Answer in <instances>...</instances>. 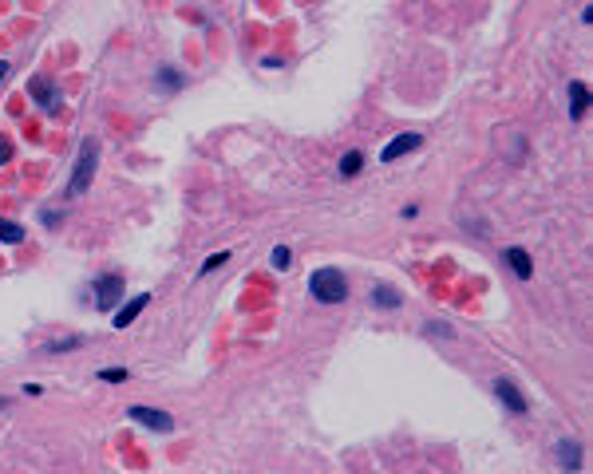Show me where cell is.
Segmentation results:
<instances>
[{
	"label": "cell",
	"instance_id": "obj_7",
	"mask_svg": "<svg viewBox=\"0 0 593 474\" xmlns=\"http://www.w3.org/2000/svg\"><path fill=\"white\" fill-rule=\"evenodd\" d=\"M494 395H499L502 403H507V411L526 415V399H522V391H518L510 380H494Z\"/></svg>",
	"mask_w": 593,
	"mask_h": 474
},
{
	"label": "cell",
	"instance_id": "obj_8",
	"mask_svg": "<svg viewBox=\"0 0 593 474\" xmlns=\"http://www.w3.org/2000/svg\"><path fill=\"white\" fill-rule=\"evenodd\" d=\"M28 95H32V99L40 103L44 111H56L59 103H64V99H59V91H56V87H48L44 79H32V84H28Z\"/></svg>",
	"mask_w": 593,
	"mask_h": 474
},
{
	"label": "cell",
	"instance_id": "obj_21",
	"mask_svg": "<svg viewBox=\"0 0 593 474\" xmlns=\"http://www.w3.org/2000/svg\"><path fill=\"white\" fill-rule=\"evenodd\" d=\"M9 71H12V68H9V59H0V84L9 79Z\"/></svg>",
	"mask_w": 593,
	"mask_h": 474
},
{
	"label": "cell",
	"instance_id": "obj_9",
	"mask_svg": "<svg viewBox=\"0 0 593 474\" xmlns=\"http://www.w3.org/2000/svg\"><path fill=\"white\" fill-rule=\"evenodd\" d=\"M585 111H589V87L574 79L569 84V118H585Z\"/></svg>",
	"mask_w": 593,
	"mask_h": 474
},
{
	"label": "cell",
	"instance_id": "obj_10",
	"mask_svg": "<svg viewBox=\"0 0 593 474\" xmlns=\"http://www.w3.org/2000/svg\"><path fill=\"white\" fill-rule=\"evenodd\" d=\"M554 455H558V463L566 466V470H582V447H577V439H562L558 447H554Z\"/></svg>",
	"mask_w": 593,
	"mask_h": 474
},
{
	"label": "cell",
	"instance_id": "obj_14",
	"mask_svg": "<svg viewBox=\"0 0 593 474\" xmlns=\"http://www.w3.org/2000/svg\"><path fill=\"white\" fill-rule=\"evenodd\" d=\"M372 296H376V305H380V308H399V293L392 285H376Z\"/></svg>",
	"mask_w": 593,
	"mask_h": 474
},
{
	"label": "cell",
	"instance_id": "obj_15",
	"mask_svg": "<svg viewBox=\"0 0 593 474\" xmlns=\"http://www.w3.org/2000/svg\"><path fill=\"white\" fill-rule=\"evenodd\" d=\"M159 87H162V91H178V87H182V71L162 68V71H159Z\"/></svg>",
	"mask_w": 593,
	"mask_h": 474
},
{
	"label": "cell",
	"instance_id": "obj_5",
	"mask_svg": "<svg viewBox=\"0 0 593 474\" xmlns=\"http://www.w3.org/2000/svg\"><path fill=\"white\" fill-rule=\"evenodd\" d=\"M419 143H424V138L415 135V131H407V135H396V138H392V143L380 151V162H396L399 154H412Z\"/></svg>",
	"mask_w": 593,
	"mask_h": 474
},
{
	"label": "cell",
	"instance_id": "obj_4",
	"mask_svg": "<svg viewBox=\"0 0 593 474\" xmlns=\"http://www.w3.org/2000/svg\"><path fill=\"white\" fill-rule=\"evenodd\" d=\"M127 419H135V423L151 427V431H159V435L174 431V419H170L166 411H159V407H131V411H127Z\"/></svg>",
	"mask_w": 593,
	"mask_h": 474
},
{
	"label": "cell",
	"instance_id": "obj_20",
	"mask_svg": "<svg viewBox=\"0 0 593 474\" xmlns=\"http://www.w3.org/2000/svg\"><path fill=\"white\" fill-rule=\"evenodd\" d=\"M9 158H12V143H4V138H0V166H4Z\"/></svg>",
	"mask_w": 593,
	"mask_h": 474
},
{
	"label": "cell",
	"instance_id": "obj_6",
	"mask_svg": "<svg viewBox=\"0 0 593 474\" xmlns=\"http://www.w3.org/2000/svg\"><path fill=\"white\" fill-rule=\"evenodd\" d=\"M146 301H151L146 293H139V296H131V301H123V305L115 308V328H131V324H135V316L146 308Z\"/></svg>",
	"mask_w": 593,
	"mask_h": 474
},
{
	"label": "cell",
	"instance_id": "obj_11",
	"mask_svg": "<svg viewBox=\"0 0 593 474\" xmlns=\"http://www.w3.org/2000/svg\"><path fill=\"white\" fill-rule=\"evenodd\" d=\"M507 265H510V269H514V277L530 281V273H534V261H530V253H526V249L510 246V249H507Z\"/></svg>",
	"mask_w": 593,
	"mask_h": 474
},
{
	"label": "cell",
	"instance_id": "obj_13",
	"mask_svg": "<svg viewBox=\"0 0 593 474\" xmlns=\"http://www.w3.org/2000/svg\"><path fill=\"white\" fill-rule=\"evenodd\" d=\"M360 166H364V154L348 151L344 158H340V178H356V174H360Z\"/></svg>",
	"mask_w": 593,
	"mask_h": 474
},
{
	"label": "cell",
	"instance_id": "obj_1",
	"mask_svg": "<svg viewBox=\"0 0 593 474\" xmlns=\"http://www.w3.org/2000/svg\"><path fill=\"white\" fill-rule=\"evenodd\" d=\"M309 293L321 305H340V301H348V281L340 269H317L309 277Z\"/></svg>",
	"mask_w": 593,
	"mask_h": 474
},
{
	"label": "cell",
	"instance_id": "obj_17",
	"mask_svg": "<svg viewBox=\"0 0 593 474\" xmlns=\"http://www.w3.org/2000/svg\"><path fill=\"white\" fill-rule=\"evenodd\" d=\"M84 340L79 336H68V340H56V344H48V352H71V348H79Z\"/></svg>",
	"mask_w": 593,
	"mask_h": 474
},
{
	"label": "cell",
	"instance_id": "obj_18",
	"mask_svg": "<svg viewBox=\"0 0 593 474\" xmlns=\"http://www.w3.org/2000/svg\"><path fill=\"white\" fill-rule=\"evenodd\" d=\"M226 261H229V253H214V257H206V261H202V269H198V273L206 277L210 269H218V265H226Z\"/></svg>",
	"mask_w": 593,
	"mask_h": 474
},
{
	"label": "cell",
	"instance_id": "obj_2",
	"mask_svg": "<svg viewBox=\"0 0 593 474\" xmlns=\"http://www.w3.org/2000/svg\"><path fill=\"white\" fill-rule=\"evenodd\" d=\"M95 166H99V143L95 138H84V146H79V158H76V170H71V182L64 194L68 198H79L87 186H91L95 178Z\"/></svg>",
	"mask_w": 593,
	"mask_h": 474
},
{
	"label": "cell",
	"instance_id": "obj_12",
	"mask_svg": "<svg viewBox=\"0 0 593 474\" xmlns=\"http://www.w3.org/2000/svg\"><path fill=\"white\" fill-rule=\"evenodd\" d=\"M0 241H4V246H20V241H24V229H20L16 221L0 218Z\"/></svg>",
	"mask_w": 593,
	"mask_h": 474
},
{
	"label": "cell",
	"instance_id": "obj_16",
	"mask_svg": "<svg viewBox=\"0 0 593 474\" xmlns=\"http://www.w3.org/2000/svg\"><path fill=\"white\" fill-rule=\"evenodd\" d=\"M289 261H293V253H289L285 246H277V249H273V257H269V265H273V269H281V273H285V269H289Z\"/></svg>",
	"mask_w": 593,
	"mask_h": 474
},
{
	"label": "cell",
	"instance_id": "obj_19",
	"mask_svg": "<svg viewBox=\"0 0 593 474\" xmlns=\"http://www.w3.org/2000/svg\"><path fill=\"white\" fill-rule=\"evenodd\" d=\"M99 380H107V383H123V380H127V368H107V372H99Z\"/></svg>",
	"mask_w": 593,
	"mask_h": 474
},
{
	"label": "cell",
	"instance_id": "obj_3",
	"mask_svg": "<svg viewBox=\"0 0 593 474\" xmlns=\"http://www.w3.org/2000/svg\"><path fill=\"white\" fill-rule=\"evenodd\" d=\"M119 301H123V277H115V273H103V277L95 281V305H99L103 313H111Z\"/></svg>",
	"mask_w": 593,
	"mask_h": 474
}]
</instances>
